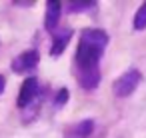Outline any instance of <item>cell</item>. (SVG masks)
Segmentation results:
<instances>
[{
  "label": "cell",
  "instance_id": "6da1fadb",
  "mask_svg": "<svg viewBox=\"0 0 146 138\" xmlns=\"http://www.w3.org/2000/svg\"><path fill=\"white\" fill-rule=\"evenodd\" d=\"M110 42V36L102 28H84L80 32L74 68L76 80L84 90H96L100 84V60Z\"/></svg>",
  "mask_w": 146,
  "mask_h": 138
},
{
  "label": "cell",
  "instance_id": "7a4b0ae2",
  "mask_svg": "<svg viewBox=\"0 0 146 138\" xmlns=\"http://www.w3.org/2000/svg\"><path fill=\"white\" fill-rule=\"evenodd\" d=\"M140 80H142V74H140L138 68H130V70H126V72L120 74V76L114 80V84H112V92H114V96H116V98H128V96L138 88Z\"/></svg>",
  "mask_w": 146,
  "mask_h": 138
},
{
  "label": "cell",
  "instance_id": "3957f363",
  "mask_svg": "<svg viewBox=\"0 0 146 138\" xmlns=\"http://www.w3.org/2000/svg\"><path fill=\"white\" fill-rule=\"evenodd\" d=\"M38 92H40V86H38V80L34 78V76H30V78H26L24 82H22V86H20V94H18V100H16V104H18V108H28L34 100H36V96H38Z\"/></svg>",
  "mask_w": 146,
  "mask_h": 138
},
{
  "label": "cell",
  "instance_id": "277c9868",
  "mask_svg": "<svg viewBox=\"0 0 146 138\" xmlns=\"http://www.w3.org/2000/svg\"><path fill=\"white\" fill-rule=\"evenodd\" d=\"M38 60H40V54L38 50H26L22 54H18L14 60H12V70L16 74H24V72H30L38 66Z\"/></svg>",
  "mask_w": 146,
  "mask_h": 138
},
{
  "label": "cell",
  "instance_id": "5b68a950",
  "mask_svg": "<svg viewBox=\"0 0 146 138\" xmlns=\"http://www.w3.org/2000/svg\"><path fill=\"white\" fill-rule=\"evenodd\" d=\"M60 14H62V4L56 0H48L46 2V16H44V26L50 34L56 32L58 22H60Z\"/></svg>",
  "mask_w": 146,
  "mask_h": 138
},
{
  "label": "cell",
  "instance_id": "8992f818",
  "mask_svg": "<svg viewBox=\"0 0 146 138\" xmlns=\"http://www.w3.org/2000/svg\"><path fill=\"white\" fill-rule=\"evenodd\" d=\"M70 38H72V28H64V30H60V32H54L52 46H50V56H54V58L60 56V54L66 50Z\"/></svg>",
  "mask_w": 146,
  "mask_h": 138
},
{
  "label": "cell",
  "instance_id": "52a82bcc",
  "mask_svg": "<svg viewBox=\"0 0 146 138\" xmlns=\"http://www.w3.org/2000/svg\"><path fill=\"white\" fill-rule=\"evenodd\" d=\"M92 132H94V120L84 118L66 130V138H88V136H92Z\"/></svg>",
  "mask_w": 146,
  "mask_h": 138
},
{
  "label": "cell",
  "instance_id": "ba28073f",
  "mask_svg": "<svg viewBox=\"0 0 146 138\" xmlns=\"http://www.w3.org/2000/svg\"><path fill=\"white\" fill-rule=\"evenodd\" d=\"M132 28H134V30H144V28H146V2L136 10L134 20H132Z\"/></svg>",
  "mask_w": 146,
  "mask_h": 138
},
{
  "label": "cell",
  "instance_id": "9c48e42d",
  "mask_svg": "<svg viewBox=\"0 0 146 138\" xmlns=\"http://www.w3.org/2000/svg\"><path fill=\"white\" fill-rule=\"evenodd\" d=\"M96 2H68V12L76 14V12H88L92 8H96Z\"/></svg>",
  "mask_w": 146,
  "mask_h": 138
},
{
  "label": "cell",
  "instance_id": "30bf717a",
  "mask_svg": "<svg viewBox=\"0 0 146 138\" xmlns=\"http://www.w3.org/2000/svg\"><path fill=\"white\" fill-rule=\"evenodd\" d=\"M68 98H70V92H68V88H60L58 92H56V96H54V106L56 108H62L66 102H68Z\"/></svg>",
  "mask_w": 146,
  "mask_h": 138
},
{
  "label": "cell",
  "instance_id": "8fae6325",
  "mask_svg": "<svg viewBox=\"0 0 146 138\" xmlns=\"http://www.w3.org/2000/svg\"><path fill=\"white\" fill-rule=\"evenodd\" d=\"M4 86H6V78H4L2 74H0V94L4 92Z\"/></svg>",
  "mask_w": 146,
  "mask_h": 138
},
{
  "label": "cell",
  "instance_id": "7c38bea8",
  "mask_svg": "<svg viewBox=\"0 0 146 138\" xmlns=\"http://www.w3.org/2000/svg\"><path fill=\"white\" fill-rule=\"evenodd\" d=\"M14 4H16V6H32L34 2H14Z\"/></svg>",
  "mask_w": 146,
  "mask_h": 138
}]
</instances>
